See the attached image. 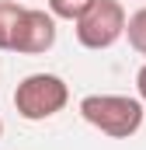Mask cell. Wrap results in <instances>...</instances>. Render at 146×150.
<instances>
[{
    "label": "cell",
    "mask_w": 146,
    "mask_h": 150,
    "mask_svg": "<svg viewBox=\"0 0 146 150\" xmlns=\"http://www.w3.org/2000/svg\"><path fill=\"white\" fill-rule=\"evenodd\" d=\"M0 136H4V119H0Z\"/></svg>",
    "instance_id": "9c48e42d"
},
{
    "label": "cell",
    "mask_w": 146,
    "mask_h": 150,
    "mask_svg": "<svg viewBox=\"0 0 146 150\" xmlns=\"http://www.w3.org/2000/svg\"><path fill=\"white\" fill-rule=\"evenodd\" d=\"M125 25H129V14H125L122 0H98V4L73 25V32H77V42H80L84 49L105 52V49H111L118 38L125 35Z\"/></svg>",
    "instance_id": "3957f363"
},
{
    "label": "cell",
    "mask_w": 146,
    "mask_h": 150,
    "mask_svg": "<svg viewBox=\"0 0 146 150\" xmlns=\"http://www.w3.org/2000/svg\"><path fill=\"white\" fill-rule=\"evenodd\" d=\"M136 94L146 101V63L139 67V74H136Z\"/></svg>",
    "instance_id": "ba28073f"
},
{
    "label": "cell",
    "mask_w": 146,
    "mask_h": 150,
    "mask_svg": "<svg viewBox=\"0 0 146 150\" xmlns=\"http://www.w3.org/2000/svg\"><path fill=\"white\" fill-rule=\"evenodd\" d=\"M56 14L52 11H42V7H25L18 28H14V42H11V52H21V56H42L56 45L59 28H56Z\"/></svg>",
    "instance_id": "277c9868"
},
{
    "label": "cell",
    "mask_w": 146,
    "mask_h": 150,
    "mask_svg": "<svg viewBox=\"0 0 146 150\" xmlns=\"http://www.w3.org/2000/svg\"><path fill=\"white\" fill-rule=\"evenodd\" d=\"M70 105V84L59 74H28L14 87V112L25 122H45Z\"/></svg>",
    "instance_id": "7a4b0ae2"
},
{
    "label": "cell",
    "mask_w": 146,
    "mask_h": 150,
    "mask_svg": "<svg viewBox=\"0 0 146 150\" xmlns=\"http://www.w3.org/2000/svg\"><path fill=\"white\" fill-rule=\"evenodd\" d=\"M125 38H129V45H132L139 56H146V7H139V11H132V14H129Z\"/></svg>",
    "instance_id": "52a82bcc"
},
{
    "label": "cell",
    "mask_w": 146,
    "mask_h": 150,
    "mask_svg": "<svg viewBox=\"0 0 146 150\" xmlns=\"http://www.w3.org/2000/svg\"><path fill=\"white\" fill-rule=\"evenodd\" d=\"M25 14V4L18 0H0V49L11 52V42H14V28Z\"/></svg>",
    "instance_id": "5b68a950"
},
{
    "label": "cell",
    "mask_w": 146,
    "mask_h": 150,
    "mask_svg": "<svg viewBox=\"0 0 146 150\" xmlns=\"http://www.w3.org/2000/svg\"><path fill=\"white\" fill-rule=\"evenodd\" d=\"M94 4H98V0H49V11H52L59 21H73V25H77Z\"/></svg>",
    "instance_id": "8992f818"
},
{
    "label": "cell",
    "mask_w": 146,
    "mask_h": 150,
    "mask_svg": "<svg viewBox=\"0 0 146 150\" xmlns=\"http://www.w3.org/2000/svg\"><path fill=\"white\" fill-rule=\"evenodd\" d=\"M80 119L111 140H129L143 129L146 101L139 94H87L80 98Z\"/></svg>",
    "instance_id": "6da1fadb"
}]
</instances>
